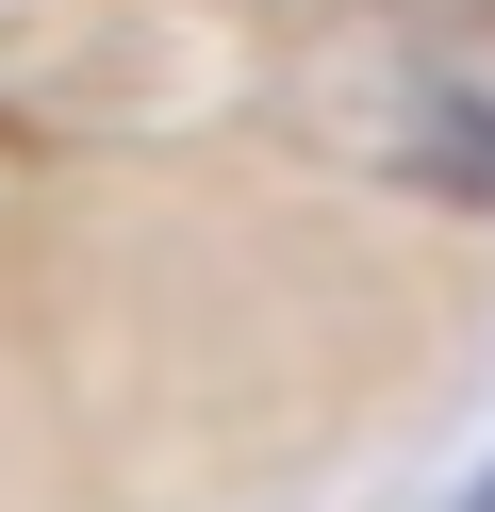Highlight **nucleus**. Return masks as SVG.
Returning a JSON list of instances; mask_svg holds the SVG:
<instances>
[{"label":"nucleus","mask_w":495,"mask_h":512,"mask_svg":"<svg viewBox=\"0 0 495 512\" xmlns=\"http://www.w3.org/2000/svg\"><path fill=\"white\" fill-rule=\"evenodd\" d=\"M462 512H495V463H479V496H462Z\"/></svg>","instance_id":"f257e3e1"}]
</instances>
